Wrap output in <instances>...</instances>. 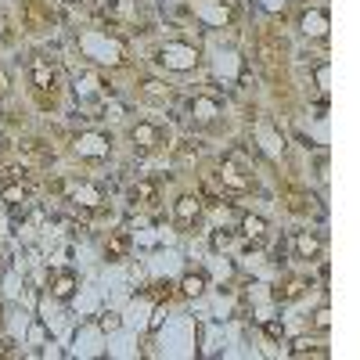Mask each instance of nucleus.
<instances>
[{
  "instance_id": "nucleus-1",
  "label": "nucleus",
  "mask_w": 360,
  "mask_h": 360,
  "mask_svg": "<svg viewBox=\"0 0 360 360\" xmlns=\"http://www.w3.org/2000/svg\"><path fill=\"white\" fill-rule=\"evenodd\" d=\"M130 141H134V152L152 155V152H159V148L169 144V130L159 127V123H148V119H144V123L130 127Z\"/></svg>"
},
{
  "instance_id": "nucleus-2",
  "label": "nucleus",
  "mask_w": 360,
  "mask_h": 360,
  "mask_svg": "<svg viewBox=\"0 0 360 360\" xmlns=\"http://www.w3.org/2000/svg\"><path fill=\"white\" fill-rule=\"evenodd\" d=\"M217 180L224 184V191H234V195H245L256 188V180H252V169L245 166H238V159H224L220 169H217Z\"/></svg>"
},
{
  "instance_id": "nucleus-3",
  "label": "nucleus",
  "mask_w": 360,
  "mask_h": 360,
  "mask_svg": "<svg viewBox=\"0 0 360 360\" xmlns=\"http://www.w3.org/2000/svg\"><path fill=\"white\" fill-rule=\"evenodd\" d=\"M72 148H76L79 159L101 162V159H108V152H112V137H108V134H98V130H86V134H79V137L72 141Z\"/></svg>"
},
{
  "instance_id": "nucleus-4",
  "label": "nucleus",
  "mask_w": 360,
  "mask_h": 360,
  "mask_svg": "<svg viewBox=\"0 0 360 360\" xmlns=\"http://www.w3.org/2000/svg\"><path fill=\"white\" fill-rule=\"evenodd\" d=\"M29 83H33L37 94H51V98H54L58 72H54V65L47 62V58H33V65H29Z\"/></svg>"
},
{
  "instance_id": "nucleus-5",
  "label": "nucleus",
  "mask_w": 360,
  "mask_h": 360,
  "mask_svg": "<svg viewBox=\"0 0 360 360\" xmlns=\"http://www.w3.org/2000/svg\"><path fill=\"white\" fill-rule=\"evenodd\" d=\"M188 112H191L195 123H202V127H213L217 119L224 115V105H220L217 98H209V94H195V98L188 101Z\"/></svg>"
},
{
  "instance_id": "nucleus-6",
  "label": "nucleus",
  "mask_w": 360,
  "mask_h": 360,
  "mask_svg": "<svg viewBox=\"0 0 360 360\" xmlns=\"http://www.w3.org/2000/svg\"><path fill=\"white\" fill-rule=\"evenodd\" d=\"M69 202L72 205H83V209H101L105 191L94 184V180H76V184L69 188Z\"/></svg>"
},
{
  "instance_id": "nucleus-7",
  "label": "nucleus",
  "mask_w": 360,
  "mask_h": 360,
  "mask_svg": "<svg viewBox=\"0 0 360 360\" xmlns=\"http://www.w3.org/2000/svg\"><path fill=\"white\" fill-rule=\"evenodd\" d=\"M202 198L198 195H180L176 202H173V220H176V227H195V220L202 217Z\"/></svg>"
},
{
  "instance_id": "nucleus-8",
  "label": "nucleus",
  "mask_w": 360,
  "mask_h": 360,
  "mask_svg": "<svg viewBox=\"0 0 360 360\" xmlns=\"http://www.w3.org/2000/svg\"><path fill=\"white\" fill-rule=\"evenodd\" d=\"M324 252V238L317 234V231H299L295 234V259H317Z\"/></svg>"
},
{
  "instance_id": "nucleus-9",
  "label": "nucleus",
  "mask_w": 360,
  "mask_h": 360,
  "mask_svg": "<svg viewBox=\"0 0 360 360\" xmlns=\"http://www.w3.org/2000/svg\"><path fill=\"white\" fill-rule=\"evenodd\" d=\"M155 62L173 65V69H191V65L198 62V54H195L191 47H162V51L155 54Z\"/></svg>"
},
{
  "instance_id": "nucleus-10",
  "label": "nucleus",
  "mask_w": 360,
  "mask_h": 360,
  "mask_svg": "<svg viewBox=\"0 0 360 360\" xmlns=\"http://www.w3.org/2000/svg\"><path fill=\"white\" fill-rule=\"evenodd\" d=\"M130 202L141 205V209H155L159 205V184L155 180H137L130 188Z\"/></svg>"
},
{
  "instance_id": "nucleus-11",
  "label": "nucleus",
  "mask_w": 360,
  "mask_h": 360,
  "mask_svg": "<svg viewBox=\"0 0 360 360\" xmlns=\"http://www.w3.org/2000/svg\"><path fill=\"white\" fill-rule=\"evenodd\" d=\"M76 274H72V270H58V274H54V281H51V295L58 299V303H69V299H72V292H76Z\"/></svg>"
},
{
  "instance_id": "nucleus-12",
  "label": "nucleus",
  "mask_w": 360,
  "mask_h": 360,
  "mask_svg": "<svg viewBox=\"0 0 360 360\" xmlns=\"http://www.w3.org/2000/svg\"><path fill=\"white\" fill-rule=\"evenodd\" d=\"M141 94L148 98V101H155V105H166L169 98H173V86L169 83H162V79H141Z\"/></svg>"
},
{
  "instance_id": "nucleus-13",
  "label": "nucleus",
  "mask_w": 360,
  "mask_h": 360,
  "mask_svg": "<svg viewBox=\"0 0 360 360\" xmlns=\"http://www.w3.org/2000/svg\"><path fill=\"white\" fill-rule=\"evenodd\" d=\"M281 54H285V40L281 37H274V33H263L259 37V58H263V65H274Z\"/></svg>"
},
{
  "instance_id": "nucleus-14",
  "label": "nucleus",
  "mask_w": 360,
  "mask_h": 360,
  "mask_svg": "<svg viewBox=\"0 0 360 360\" xmlns=\"http://www.w3.org/2000/svg\"><path fill=\"white\" fill-rule=\"evenodd\" d=\"M299 25H303V33H307V37L324 40V37H328V11H307Z\"/></svg>"
},
{
  "instance_id": "nucleus-15",
  "label": "nucleus",
  "mask_w": 360,
  "mask_h": 360,
  "mask_svg": "<svg viewBox=\"0 0 360 360\" xmlns=\"http://www.w3.org/2000/svg\"><path fill=\"white\" fill-rule=\"evenodd\" d=\"M0 198H4V205H22L25 198H29V188L22 184V176H15V180H8V184L4 188H0Z\"/></svg>"
},
{
  "instance_id": "nucleus-16",
  "label": "nucleus",
  "mask_w": 360,
  "mask_h": 360,
  "mask_svg": "<svg viewBox=\"0 0 360 360\" xmlns=\"http://www.w3.org/2000/svg\"><path fill=\"white\" fill-rule=\"evenodd\" d=\"M303 288H307V281H303V278H288V281L274 292V299H278V303H292V299L303 295Z\"/></svg>"
},
{
  "instance_id": "nucleus-17",
  "label": "nucleus",
  "mask_w": 360,
  "mask_h": 360,
  "mask_svg": "<svg viewBox=\"0 0 360 360\" xmlns=\"http://www.w3.org/2000/svg\"><path fill=\"white\" fill-rule=\"evenodd\" d=\"M238 231H242L245 238H252V242H259V238L266 234V220H263V217H252V213H249V217H242V227H238Z\"/></svg>"
},
{
  "instance_id": "nucleus-18",
  "label": "nucleus",
  "mask_w": 360,
  "mask_h": 360,
  "mask_svg": "<svg viewBox=\"0 0 360 360\" xmlns=\"http://www.w3.org/2000/svg\"><path fill=\"white\" fill-rule=\"evenodd\" d=\"M180 292H184V295H202V292H205V274H202V270H191V274H184V281H180Z\"/></svg>"
},
{
  "instance_id": "nucleus-19",
  "label": "nucleus",
  "mask_w": 360,
  "mask_h": 360,
  "mask_svg": "<svg viewBox=\"0 0 360 360\" xmlns=\"http://www.w3.org/2000/svg\"><path fill=\"white\" fill-rule=\"evenodd\" d=\"M76 98H79V101H86V98H101L98 79H94V76H83V86L76 83Z\"/></svg>"
},
{
  "instance_id": "nucleus-20",
  "label": "nucleus",
  "mask_w": 360,
  "mask_h": 360,
  "mask_svg": "<svg viewBox=\"0 0 360 360\" xmlns=\"http://www.w3.org/2000/svg\"><path fill=\"white\" fill-rule=\"evenodd\" d=\"M198 159V144L195 141H180L176 144V162H195Z\"/></svg>"
},
{
  "instance_id": "nucleus-21",
  "label": "nucleus",
  "mask_w": 360,
  "mask_h": 360,
  "mask_svg": "<svg viewBox=\"0 0 360 360\" xmlns=\"http://www.w3.org/2000/svg\"><path fill=\"white\" fill-rule=\"evenodd\" d=\"M307 353H314V356H324L328 349H321V346H314L310 339H299V342L292 346V356H307Z\"/></svg>"
},
{
  "instance_id": "nucleus-22",
  "label": "nucleus",
  "mask_w": 360,
  "mask_h": 360,
  "mask_svg": "<svg viewBox=\"0 0 360 360\" xmlns=\"http://www.w3.org/2000/svg\"><path fill=\"white\" fill-rule=\"evenodd\" d=\"M227 245H231V231H227V227H220V231L213 234V249L220 252V249H227Z\"/></svg>"
},
{
  "instance_id": "nucleus-23",
  "label": "nucleus",
  "mask_w": 360,
  "mask_h": 360,
  "mask_svg": "<svg viewBox=\"0 0 360 360\" xmlns=\"http://www.w3.org/2000/svg\"><path fill=\"white\" fill-rule=\"evenodd\" d=\"M317 328H321V332H328V328H332V310H328V307L317 310Z\"/></svg>"
},
{
  "instance_id": "nucleus-24",
  "label": "nucleus",
  "mask_w": 360,
  "mask_h": 360,
  "mask_svg": "<svg viewBox=\"0 0 360 360\" xmlns=\"http://www.w3.org/2000/svg\"><path fill=\"white\" fill-rule=\"evenodd\" d=\"M127 245H130V238H127V234H119L115 242H112V249H108V252H112V256H119V252H127Z\"/></svg>"
},
{
  "instance_id": "nucleus-25",
  "label": "nucleus",
  "mask_w": 360,
  "mask_h": 360,
  "mask_svg": "<svg viewBox=\"0 0 360 360\" xmlns=\"http://www.w3.org/2000/svg\"><path fill=\"white\" fill-rule=\"evenodd\" d=\"M101 328H105V332H115V328H119V317H115V314H108V317L101 321Z\"/></svg>"
},
{
  "instance_id": "nucleus-26",
  "label": "nucleus",
  "mask_w": 360,
  "mask_h": 360,
  "mask_svg": "<svg viewBox=\"0 0 360 360\" xmlns=\"http://www.w3.org/2000/svg\"><path fill=\"white\" fill-rule=\"evenodd\" d=\"M8 86H11V76H8V69H4V65H0V94H4Z\"/></svg>"
},
{
  "instance_id": "nucleus-27",
  "label": "nucleus",
  "mask_w": 360,
  "mask_h": 360,
  "mask_svg": "<svg viewBox=\"0 0 360 360\" xmlns=\"http://www.w3.org/2000/svg\"><path fill=\"white\" fill-rule=\"evenodd\" d=\"M317 83L328 90V65H324V62H321V69H317Z\"/></svg>"
},
{
  "instance_id": "nucleus-28",
  "label": "nucleus",
  "mask_w": 360,
  "mask_h": 360,
  "mask_svg": "<svg viewBox=\"0 0 360 360\" xmlns=\"http://www.w3.org/2000/svg\"><path fill=\"white\" fill-rule=\"evenodd\" d=\"M0 40H8V18H4V11H0Z\"/></svg>"
},
{
  "instance_id": "nucleus-29",
  "label": "nucleus",
  "mask_w": 360,
  "mask_h": 360,
  "mask_svg": "<svg viewBox=\"0 0 360 360\" xmlns=\"http://www.w3.org/2000/svg\"><path fill=\"white\" fill-rule=\"evenodd\" d=\"M69 4H94V0H69Z\"/></svg>"
},
{
  "instance_id": "nucleus-30",
  "label": "nucleus",
  "mask_w": 360,
  "mask_h": 360,
  "mask_svg": "<svg viewBox=\"0 0 360 360\" xmlns=\"http://www.w3.org/2000/svg\"><path fill=\"white\" fill-rule=\"evenodd\" d=\"M0 328H4V303H0Z\"/></svg>"
},
{
  "instance_id": "nucleus-31",
  "label": "nucleus",
  "mask_w": 360,
  "mask_h": 360,
  "mask_svg": "<svg viewBox=\"0 0 360 360\" xmlns=\"http://www.w3.org/2000/svg\"><path fill=\"white\" fill-rule=\"evenodd\" d=\"M0 148H4V130H0Z\"/></svg>"
}]
</instances>
